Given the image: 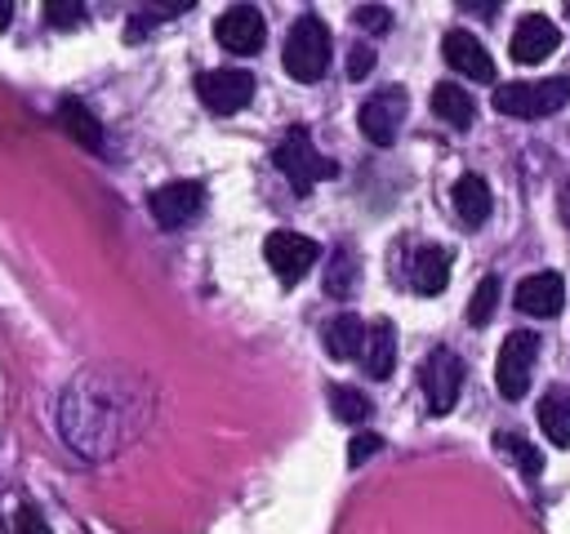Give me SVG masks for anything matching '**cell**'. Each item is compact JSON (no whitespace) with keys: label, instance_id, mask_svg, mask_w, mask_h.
<instances>
[{"label":"cell","instance_id":"1","mask_svg":"<svg viewBox=\"0 0 570 534\" xmlns=\"http://www.w3.org/2000/svg\"><path fill=\"white\" fill-rule=\"evenodd\" d=\"M570 102V76H548V80H512L494 89V111L521 116V120H543Z\"/></svg>","mask_w":570,"mask_h":534},{"label":"cell","instance_id":"2","mask_svg":"<svg viewBox=\"0 0 570 534\" xmlns=\"http://www.w3.org/2000/svg\"><path fill=\"white\" fill-rule=\"evenodd\" d=\"M330 49H334L330 27L316 13H303V18H294V27L285 36V53L281 58H285V71L294 80H321L325 67H330Z\"/></svg>","mask_w":570,"mask_h":534},{"label":"cell","instance_id":"3","mask_svg":"<svg viewBox=\"0 0 570 534\" xmlns=\"http://www.w3.org/2000/svg\"><path fill=\"white\" fill-rule=\"evenodd\" d=\"M272 165H276V169L289 178L294 196H307L316 178H330V174H334V165H325V160L316 156V147H312V138H307V129H303V125H294V129H289V134L276 142Z\"/></svg>","mask_w":570,"mask_h":534},{"label":"cell","instance_id":"4","mask_svg":"<svg viewBox=\"0 0 570 534\" xmlns=\"http://www.w3.org/2000/svg\"><path fill=\"white\" fill-rule=\"evenodd\" d=\"M534 356H539V334L530 329H512L499 347V365H494V383L499 396L521 400L530 392V374H534Z\"/></svg>","mask_w":570,"mask_h":534},{"label":"cell","instance_id":"5","mask_svg":"<svg viewBox=\"0 0 570 534\" xmlns=\"http://www.w3.org/2000/svg\"><path fill=\"white\" fill-rule=\"evenodd\" d=\"M263 258L281 285H298L312 271V263L321 258V245L312 236H298V231H272L263 240Z\"/></svg>","mask_w":570,"mask_h":534},{"label":"cell","instance_id":"6","mask_svg":"<svg viewBox=\"0 0 570 534\" xmlns=\"http://www.w3.org/2000/svg\"><path fill=\"white\" fill-rule=\"evenodd\" d=\"M419 383H423L428 409L432 414H450L454 400H459V387H463V360L450 347H432L428 360L419 365Z\"/></svg>","mask_w":570,"mask_h":534},{"label":"cell","instance_id":"7","mask_svg":"<svg viewBox=\"0 0 570 534\" xmlns=\"http://www.w3.org/2000/svg\"><path fill=\"white\" fill-rule=\"evenodd\" d=\"M196 98H200L214 116H236V111L249 107V98H254V76L240 71V67L205 71V76H196Z\"/></svg>","mask_w":570,"mask_h":534},{"label":"cell","instance_id":"8","mask_svg":"<svg viewBox=\"0 0 570 534\" xmlns=\"http://www.w3.org/2000/svg\"><path fill=\"white\" fill-rule=\"evenodd\" d=\"M405 111H410L405 89H383V93L365 98L356 125H361V134H365L374 147H392L396 134H401V125H405Z\"/></svg>","mask_w":570,"mask_h":534},{"label":"cell","instance_id":"9","mask_svg":"<svg viewBox=\"0 0 570 534\" xmlns=\"http://www.w3.org/2000/svg\"><path fill=\"white\" fill-rule=\"evenodd\" d=\"M200 205H205V187L191 182V178L165 182V187H156V191L147 196V209H151V218H156L160 227H183V222H191V218L200 214Z\"/></svg>","mask_w":570,"mask_h":534},{"label":"cell","instance_id":"10","mask_svg":"<svg viewBox=\"0 0 570 534\" xmlns=\"http://www.w3.org/2000/svg\"><path fill=\"white\" fill-rule=\"evenodd\" d=\"M214 36H218V44H223L227 53H254V49H263V40H267V22H263V13H258L254 4H232V9L214 22Z\"/></svg>","mask_w":570,"mask_h":534},{"label":"cell","instance_id":"11","mask_svg":"<svg viewBox=\"0 0 570 534\" xmlns=\"http://www.w3.org/2000/svg\"><path fill=\"white\" fill-rule=\"evenodd\" d=\"M557 44H561V31H557V22H552V18H543V13H525V18L517 22L512 40H508L512 58H517V62H525V67L543 62L548 53H557Z\"/></svg>","mask_w":570,"mask_h":534},{"label":"cell","instance_id":"12","mask_svg":"<svg viewBox=\"0 0 570 534\" xmlns=\"http://www.w3.org/2000/svg\"><path fill=\"white\" fill-rule=\"evenodd\" d=\"M441 53H445V62H450L459 76H468V80H494V62H490L485 44H481L472 31H459V27L445 31Z\"/></svg>","mask_w":570,"mask_h":534},{"label":"cell","instance_id":"13","mask_svg":"<svg viewBox=\"0 0 570 534\" xmlns=\"http://www.w3.org/2000/svg\"><path fill=\"white\" fill-rule=\"evenodd\" d=\"M566 303V280L557 271H534L517 285V307L525 316H557Z\"/></svg>","mask_w":570,"mask_h":534},{"label":"cell","instance_id":"14","mask_svg":"<svg viewBox=\"0 0 570 534\" xmlns=\"http://www.w3.org/2000/svg\"><path fill=\"white\" fill-rule=\"evenodd\" d=\"M361 360H365V374L370 378H387L392 374V365H396V329H392L387 316H379L374 325H365Z\"/></svg>","mask_w":570,"mask_h":534},{"label":"cell","instance_id":"15","mask_svg":"<svg viewBox=\"0 0 570 534\" xmlns=\"http://www.w3.org/2000/svg\"><path fill=\"white\" fill-rule=\"evenodd\" d=\"M445 280H450V249H441V245L414 249V258H410V285L419 294H441Z\"/></svg>","mask_w":570,"mask_h":534},{"label":"cell","instance_id":"16","mask_svg":"<svg viewBox=\"0 0 570 534\" xmlns=\"http://www.w3.org/2000/svg\"><path fill=\"white\" fill-rule=\"evenodd\" d=\"M450 200H454V214H459L468 227H481V222L490 218V187H485L481 174H463V178L454 182Z\"/></svg>","mask_w":570,"mask_h":534},{"label":"cell","instance_id":"17","mask_svg":"<svg viewBox=\"0 0 570 534\" xmlns=\"http://www.w3.org/2000/svg\"><path fill=\"white\" fill-rule=\"evenodd\" d=\"M58 120H62V129H67L85 151H98V147H102V125H98V116H94L80 98H62V102H58Z\"/></svg>","mask_w":570,"mask_h":534},{"label":"cell","instance_id":"18","mask_svg":"<svg viewBox=\"0 0 570 534\" xmlns=\"http://www.w3.org/2000/svg\"><path fill=\"white\" fill-rule=\"evenodd\" d=\"M361 347H365V320L361 316L343 312L325 325V352L334 360H352V356H361Z\"/></svg>","mask_w":570,"mask_h":534},{"label":"cell","instance_id":"19","mask_svg":"<svg viewBox=\"0 0 570 534\" xmlns=\"http://www.w3.org/2000/svg\"><path fill=\"white\" fill-rule=\"evenodd\" d=\"M432 111H436L445 125L468 129V125H472V116H476V102H472V93H468V89H459V85L441 80V85L432 89Z\"/></svg>","mask_w":570,"mask_h":534},{"label":"cell","instance_id":"20","mask_svg":"<svg viewBox=\"0 0 570 534\" xmlns=\"http://www.w3.org/2000/svg\"><path fill=\"white\" fill-rule=\"evenodd\" d=\"M539 427H543V436L552 441V445H570V392H561V387H552L543 400H539Z\"/></svg>","mask_w":570,"mask_h":534},{"label":"cell","instance_id":"21","mask_svg":"<svg viewBox=\"0 0 570 534\" xmlns=\"http://www.w3.org/2000/svg\"><path fill=\"white\" fill-rule=\"evenodd\" d=\"M494 445H499V449H503V454H508V458H512V463H517L525 476H539V467H543V454H539V449H534L525 436L499 432V436H494Z\"/></svg>","mask_w":570,"mask_h":534},{"label":"cell","instance_id":"22","mask_svg":"<svg viewBox=\"0 0 570 534\" xmlns=\"http://www.w3.org/2000/svg\"><path fill=\"white\" fill-rule=\"evenodd\" d=\"M499 307V276H481V285L468 298V325H485Z\"/></svg>","mask_w":570,"mask_h":534},{"label":"cell","instance_id":"23","mask_svg":"<svg viewBox=\"0 0 570 534\" xmlns=\"http://www.w3.org/2000/svg\"><path fill=\"white\" fill-rule=\"evenodd\" d=\"M330 409H334V418H343V423H361V418H370V396L356 392V387H334V392H330Z\"/></svg>","mask_w":570,"mask_h":534},{"label":"cell","instance_id":"24","mask_svg":"<svg viewBox=\"0 0 570 534\" xmlns=\"http://www.w3.org/2000/svg\"><path fill=\"white\" fill-rule=\"evenodd\" d=\"M352 285H356V267H352V258L338 249V254H334V263H330V271H325V289H330L334 298H347V294H352Z\"/></svg>","mask_w":570,"mask_h":534},{"label":"cell","instance_id":"25","mask_svg":"<svg viewBox=\"0 0 570 534\" xmlns=\"http://www.w3.org/2000/svg\"><path fill=\"white\" fill-rule=\"evenodd\" d=\"M383 449V436L379 432H361V436H352V445H347V463L352 467H361L370 454H379Z\"/></svg>","mask_w":570,"mask_h":534},{"label":"cell","instance_id":"26","mask_svg":"<svg viewBox=\"0 0 570 534\" xmlns=\"http://www.w3.org/2000/svg\"><path fill=\"white\" fill-rule=\"evenodd\" d=\"M45 13H49V22H53V27H76V22L85 18V4H62V0H49V4H45Z\"/></svg>","mask_w":570,"mask_h":534},{"label":"cell","instance_id":"27","mask_svg":"<svg viewBox=\"0 0 570 534\" xmlns=\"http://www.w3.org/2000/svg\"><path fill=\"white\" fill-rule=\"evenodd\" d=\"M13 534H53V530H49V521L36 507H22L18 521H13Z\"/></svg>","mask_w":570,"mask_h":534},{"label":"cell","instance_id":"28","mask_svg":"<svg viewBox=\"0 0 570 534\" xmlns=\"http://www.w3.org/2000/svg\"><path fill=\"white\" fill-rule=\"evenodd\" d=\"M370 67H374V49H370V44H356V49L347 53V76L361 80V76H370Z\"/></svg>","mask_w":570,"mask_h":534},{"label":"cell","instance_id":"29","mask_svg":"<svg viewBox=\"0 0 570 534\" xmlns=\"http://www.w3.org/2000/svg\"><path fill=\"white\" fill-rule=\"evenodd\" d=\"M387 18H392V13L379 9V4H361V9H356V22H361L365 31H387Z\"/></svg>","mask_w":570,"mask_h":534},{"label":"cell","instance_id":"30","mask_svg":"<svg viewBox=\"0 0 570 534\" xmlns=\"http://www.w3.org/2000/svg\"><path fill=\"white\" fill-rule=\"evenodd\" d=\"M9 22H13V4H9V0H0V31H4Z\"/></svg>","mask_w":570,"mask_h":534}]
</instances>
